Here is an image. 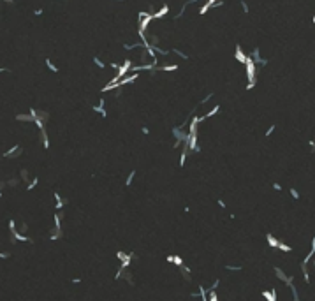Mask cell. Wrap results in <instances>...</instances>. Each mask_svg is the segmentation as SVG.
Segmentation results:
<instances>
[{"label": "cell", "instance_id": "603a6c76", "mask_svg": "<svg viewBox=\"0 0 315 301\" xmlns=\"http://www.w3.org/2000/svg\"><path fill=\"white\" fill-rule=\"evenodd\" d=\"M141 130H143V134H150V130H148V127H143Z\"/></svg>", "mask_w": 315, "mask_h": 301}, {"label": "cell", "instance_id": "4fadbf2b", "mask_svg": "<svg viewBox=\"0 0 315 301\" xmlns=\"http://www.w3.org/2000/svg\"><path fill=\"white\" fill-rule=\"evenodd\" d=\"M46 65L49 67V70H51V72H58V67H56L55 63H53L51 60H49V58H46Z\"/></svg>", "mask_w": 315, "mask_h": 301}, {"label": "cell", "instance_id": "8fae6325", "mask_svg": "<svg viewBox=\"0 0 315 301\" xmlns=\"http://www.w3.org/2000/svg\"><path fill=\"white\" fill-rule=\"evenodd\" d=\"M171 51H173L174 55H178V56H180V58H183V60H187V58H189V56H187V53H183L182 49H178V48H173V49H171Z\"/></svg>", "mask_w": 315, "mask_h": 301}, {"label": "cell", "instance_id": "3957f363", "mask_svg": "<svg viewBox=\"0 0 315 301\" xmlns=\"http://www.w3.org/2000/svg\"><path fill=\"white\" fill-rule=\"evenodd\" d=\"M262 298H264L266 301H276V299H278V294H276V291H275V289H268V291L262 292Z\"/></svg>", "mask_w": 315, "mask_h": 301}, {"label": "cell", "instance_id": "ba28073f", "mask_svg": "<svg viewBox=\"0 0 315 301\" xmlns=\"http://www.w3.org/2000/svg\"><path fill=\"white\" fill-rule=\"evenodd\" d=\"M62 208H63V199L60 197V194H58V192H55V210L60 211Z\"/></svg>", "mask_w": 315, "mask_h": 301}, {"label": "cell", "instance_id": "d6986e66", "mask_svg": "<svg viewBox=\"0 0 315 301\" xmlns=\"http://www.w3.org/2000/svg\"><path fill=\"white\" fill-rule=\"evenodd\" d=\"M275 129H276V125H271L269 129H268V130H266V137H268V136H271V134L275 132Z\"/></svg>", "mask_w": 315, "mask_h": 301}, {"label": "cell", "instance_id": "52a82bcc", "mask_svg": "<svg viewBox=\"0 0 315 301\" xmlns=\"http://www.w3.org/2000/svg\"><path fill=\"white\" fill-rule=\"evenodd\" d=\"M20 152H21L20 146H13V148H9L6 153H4V157H6V159H9V157H18L16 153H20Z\"/></svg>", "mask_w": 315, "mask_h": 301}, {"label": "cell", "instance_id": "5b68a950", "mask_svg": "<svg viewBox=\"0 0 315 301\" xmlns=\"http://www.w3.org/2000/svg\"><path fill=\"white\" fill-rule=\"evenodd\" d=\"M289 289H291V294H292V301H301V298H299V291H298L296 285H294V280L289 282Z\"/></svg>", "mask_w": 315, "mask_h": 301}, {"label": "cell", "instance_id": "7402d4cb", "mask_svg": "<svg viewBox=\"0 0 315 301\" xmlns=\"http://www.w3.org/2000/svg\"><path fill=\"white\" fill-rule=\"evenodd\" d=\"M218 206H220V208H225V203L222 201V199H218Z\"/></svg>", "mask_w": 315, "mask_h": 301}, {"label": "cell", "instance_id": "2e32d148", "mask_svg": "<svg viewBox=\"0 0 315 301\" xmlns=\"http://www.w3.org/2000/svg\"><path fill=\"white\" fill-rule=\"evenodd\" d=\"M218 285H220V280L217 278V280H215V282H213V284L210 285V289H208V291H217V287H218Z\"/></svg>", "mask_w": 315, "mask_h": 301}, {"label": "cell", "instance_id": "5bb4252c", "mask_svg": "<svg viewBox=\"0 0 315 301\" xmlns=\"http://www.w3.org/2000/svg\"><path fill=\"white\" fill-rule=\"evenodd\" d=\"M37 183H39V178H34V180L27 185V190H34L35 187H37Z\"/></svg>", "mask_w": 315, "mask_h": 301}, {"label": "cell", "instance_id": "ac0fdd59", "mask_svg": "<svg viewBox=\"0 0 315 301\" xmlns=\"http://www.w3.org/2000/svg\"><path fill=\"white\" fill-rule=\"evenodd\" d=\"M291 196H292V199H299V192L296 189H291Z\"/></svg>", "mask_w": 315, "mask_h": 301}, {"label": "cell", "instance_id": "44dd1931", "mask_svg": "<svg viewBox=\"0 0 315 301\" xmlns=\"http://www.w3.org/2000/svg\"><path fill=\"white\" fill-rule=\"evenodd\" d=\"M273 189L275 190H282V185L280 183H273Z\"/></svg>", "mask_w": 315, "mask_h": 301}, {"label": "cell", "instance_id": "9a60e30c", "mask_svg": "<svg viewBox=\"0 0 315 301\" xmlns=\"http://www.w3.org/2000/svg\"><path fill=\"white\" fill-rule=\"evenodd\" d=\"M239 6H241V9H243V13L248 14V11H250V9H248V4H246L245 0H239Z\"/></svg>", "mask_w": 315, "mask_h": 301}, {"label": "cell", "instance_id": "cb8c5ba5", "mask_svg": "<svg viewBox=\"0 0 315 301\" xmlns=\"http://www.w3.org/2000/svg\"><path fill=\"white\" fill-rule=\"evenodd\" d=\"M310 146H313V148H315V141H310Z\"/></svg>", "mask_w": 315, "mask_h": 301}, {"label": "cell", "instance_id": "9c48e42d", "mask_svg": "<svg viewBox=\"0 0 315 301\" xmlns=\"http://www.w3.org/2000/svg\"><path fill=\"white\" fill-rule=\"evenodd\" d=\"M218 111H220V106L217 104V106H215V107H213V109H210V111H206V113H204L203 116H204V118H206V120H208V118H211V116H215V115H217Z\"/></svg>", "mask_w": 315, "mask_h": 301}, {"label": "cell", "instance_id": "ffe728a7", "mask_svg": "<svg viewBox=\"0 0 315 301\" xmlns=\"http://www.w3.org/2000/svg\"><path fill=\"white\" fill-rule=\"evenodd\" d=\"M0 259H9V252H0Z\"/></svg>", "mask_w": 315, "mask_h": 301}, {"label": "cell", "instance_id": "30bf717a", "mask_svg": "<svg viewBox=\"0 0 315 301\" xmlns=\"http://www.w3.org/2000/svg\"><path fill=\"white\" fill-rule=\"evenodd\" d=\"M93 63H95V65H97L100 70H104V69H106V63L102 62V60H100L99 56H93Z\"/></svg>", "mask_w": 315, "mask_h": 301}, {"label": "cell", "instance_id": "8992f818", "mask_svg": "<svg viewBox=\"0 0 315 301\" xmlns=\"http://www.w3.org/2000/svg\"><path fill=\"white\" fill-rule=\"evenodd\" d=\"M234 55H236V60H238L239 63H245L246 60H248V56L243 53V49L239 48V46H236V53H234Z\"/></svg>", "mask_w": 315, "mask_h": 301}, {"label": "cell", "instance_id": "7a4b0ae2", "mask_svg": "<svg viewBox=\"0 0 315 301\" xmlns=\"http://www.w3.org/2000/svg\"><path fill=\"white\" fill-rule=\"evenodd\" d=\"M275 273H276V277H278V280H282L283 284H287V285H289V282L294 280V277H287V275H285V271H283V269H280V268H275Z\"/></svg>", "mask_w": 315, "mask_h": 301}, {"label": "cell", "instance_id": "e0dca14e", "mask_svg": "<svg viewBox=\"0 0 315 301\" xmlns=\"http://www.w3.org/2000/svg\"><path fill=\"white\" fill-rule=\"evenodd\" d=\"M225 269H229V271H239V269H241V266H231V264H227V266H225Z\"/></svg>", "mask_w": 315, "mask_h": 301}, {"label": "cell", "instance_id": "d4e9b609", "mask_svg": "<svg viewBox=\"0 0 315 301\" xmlns=\"http://www.w3.org/2000/svg\"><path fill=\"white\" fill-rule=\"evenodd\" d=\"M116 2H123V0H116Z\"/></svg>", "mask_w": 315, "mask_h": 301}, {"label": "cell", "instance_id": "7c38bea8", "mask_svg": "<svg viewBox=\"0 0 315 301\" xmlns=\"http://www.w3.org/2000/svg\"><path fill=\"white\" fill-rule=\"evenodd\" d=\"M134 178H136V171H130V175L127 176V180H125V185H127V187H129V185H132Z\"/></svg>", "mask_w": 315, "mask_h": 301}, {"label": "cell", "instance_id": "277c9868", "mask_svg": "<svg viewBox=\"0 0 315 301\" xmlns=\"http://www.w3.org/2000/svg\"><path fill=\"white\" fill-rule=\"evenodd\" d=\"M167 262H169V264H176L178 268L185 264V262H183V259L180 257V255H167Z\"/></svg>", "mask_w": 315, "mask_h": 301}, {"label": "cell", "instance_id": "6da1fadb", "mask_svg": "<svg viewBox=\"0 0 315 301\" xmlns=\"http://www.w3.org/2000/svg\"><path fill=\"white\" fill-rule=\"evenodd\" d=\"M118 259L122 261V264H120V268H123V269H127V268L130 266V262H132V254H123V252H118Z\"/></svg>", "mask_w": 315, "mask_h": 301}]
</instances>
